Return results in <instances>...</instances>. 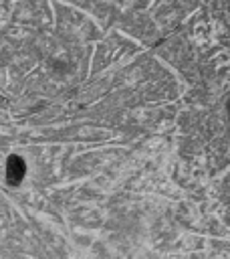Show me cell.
Masks as SVG:
<instances>
[{"label":"cell","instance_id":"1","mask_svg":"<svg viewBox=\"0 0 230 259\" xmlns=\"http://www.w3.org/2000/svg\"><path fill=\"white\" fill-rule=\"evenodd\" d=\"M6 174H8V180H10V182H18V180L22 178V174H24V164H22V160L16 158V156H12V158L8 160Z\"/></svg>","mask_w":230,"mask_h":259}]
</instances>
